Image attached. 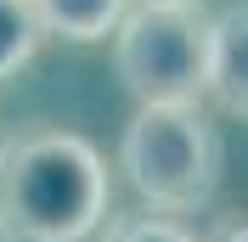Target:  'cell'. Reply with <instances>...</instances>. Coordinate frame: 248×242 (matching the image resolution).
Here are the masks:
<instances>
[{
  "label": "cell",
  "mask_w": 248,
  "mask_h": 242,
  "mask_svg": "<svg viewBox=\"0 0 248 242\" xmlns=\"http://www.w3.org/2000/svg\"><path fill=\"white\" fill-rule=\"evenodd\" d=\"M108 220V164L74 130L0 147V231L12 242H85Z\"/></svg>",
  "instance_id": "6da1fadb"
},
{
  "label": "cell",
  "mask_w": 248,
  "mask_h": 242,
  "mask_svg": "<svg viewBox=\"0 0 248 242\" xmlns=\"http://www.w3.org/2000/svg\"><path fill=\"white\" fill-rule=\"evenodd\" d=\"M119 169L153 214H192L220 186V136L198 102L136 107L119 141Z\"/></svg>",
  "instance_id": "7a4b0ae2"
},
{
  "label": "cell",
  "mask_w": 248,
  "mask_h": 242,
  "mask_svg": "<svg viewBox=\"0 0 248 242\" xmlns=\"http://www.w3.org/2000/svg\"><path fill=\"white\" fill-rule=\"evenodd\" d=\"M113 68L141 107L203 102L209 91V17L198 6H130L113 29Z\"/></svg>",
  "instance_id": "3957f363"
},
{
  "label": "cell",
  "mask_w": 248,
  "mask_h": 242,
  "mask_svg": "<svg viewBox=\"0 0 248 242\" xmlns=\"http://www.w3.org/2000/svg\"><path fill=\"white\" fill-rule=\"evenodd\" d=\"M203 96L248 119V6L209 17V91Z\"/></svg>",
  "instance_id": "277c9868"
},
{
  "label": "cell",
  "mask_w": 248,
  "mask_h": 242,
  "mask_svg": "<svg viewBox=\"0 0 248 242\" xmlns=\"http://www.w3.org/2000/svg\"><path fill=\"white\" fill-rule=\"evenodd\" d=\"M40 29L57 34V40H74V45H96L108 40L113 29L124 23L130 0H29Z\"/></svg>",
  "instance_id": "5b68a950"
},
{
  "label": "cell",
  "mask_w": 248,
  "mask_h": 242,
  "mask_svg": "<svg viewBox=\"0 0 248 242\" xmlns=\"http://www.w3.org/2000/svg\"><path fill=\"white\" fill-rule=\"evenodd\" d=\"M40 40H46V29H40V17H34L29 0H0V79H12L17 68H29Z\"/></svg>",
  "instance_id": "8992f818"
},
{
  "label": "cell",
  "mask_w": 248,
  "mask_h": 242,
  "mask_svg": "<svg viewBox=\"0 0 248 242\" xmlns=\"http://www.w3.org/2000/svg\"><path fill=\"white\" fill-rule=\"evenodd\" d=\"M108 242H198V231L181 226L175 214H130L108 220Z\"/></svg>",
  "instance_id": "52a82bcc"
},
{
  "label": "cell",
  "mask_w": 248,
  "mask_h": 242,
  "mask_svg": "<svg viewBox=\"0 0 248 242\" xmlns=\"http://www.w3.org/2000/svg\"><path fill=\"white\" fill-rule=\"evenodd\" d=\"M215 242H248V220H226L215 231Z\"/></svg>",
  "instance_id": "ba28073f"
},
{
  "label": "cell",
  "mask_w": 248,
  "mask_h": 242,
  "mask_svg": "<svg viewBox=\"0 0 248 242\" xmlns=\"http://www.w3.org/2000/svg\"><path fill=\"white\" fill-rule=\"evenodd\" d=\"M141 6H198V0H141Z\"/></svg>",
  "instance_id": "9c48e42d"
}]
</instances>
